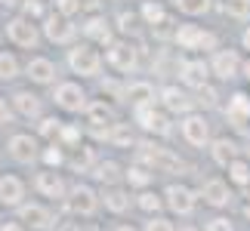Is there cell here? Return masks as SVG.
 <instances>
[{
    "mask_svg": "<svg viewBox=\"0 0 250 231\" xmlns=\"http://www.w3.org/2000/svg\"><path fill=\"white\" fill-rule=\"evenodd\" d=\"M136 160L146 163V167L155 170V173H179L182 170V160L176 154L161 148V145H151V142H139L136 145Z\"/></svg>",
    "mask_w": 250,
    "mask_h": 231,
    "instance_id": "1",
    "label": "cell"
},
{
    "mask_svg": "<svg viewBox=\"0 0 250 231\" xmlns=\"http://www.w3.org/2000/svg\"><path fill=\"white\" fill-rule=\"evenodd\" d=\"M68 68L81 77H96L102 71V56H99V50H93L90 43H78V46L68 50Z\"/></svg>",
    "mask_w": 250,
    "mask_h": 231,
    "instance_id": "2",
    "label": "cell"
},
{
    "mask_svg": "<svg viewBox=\"0 0 250 231\" xmlns=\"http://www.w3.org/2000/svg\"><path fill=\"white\" fill-rule=\"evenodd\" d=\"M6 40L13 46H22V50H34L41 43V31H37L34 19L28 16H16L6 22Z\"/></svg>",
    "mask_w": 250,
    "mask_h": 231,
    "instance_id": "3",
    "label": "cell"
},
{
    "mask_svg": "<svg viewBox=\"0 0 250 231\" xmlns=\"http://www.w3.org/2000/svg\"><path fill=\"white\" fill-rule=\"evenodd\" d=\"M179 50H216V34L204 31L201 25H176V37Z\"/></svg>",
    "mask_w": 250,
    "mask_h": 231,
    "instance_id": "4",
    "label": "cell"
},
{
    "mask_svg": "<svg viewBox=\"0 0 250 231\" xmlns=\"http://www.w3.org/2000/svg\"><path fill=\"white\" fill-rule=\"evenodd\" d=\"M53 102H56V108H62V111H83L86 105V93H83V86L81 83H74V80H65V83H56V90H53Z\"/></svg>",
    "mask_w": 250,
    "mask_h": 231,
    "instance_id": "5",
    "label": "cell"
},
{
    "mask_svg": "<svg viewBox=\"0 0 250 231\" xmlns=\"http://www.w3.org/2000/svg\"><path fill=\"white\" fill-rule=\"evenodd\" d=\"M108 65L121 74H133L139 68V50L130 40H114L108 46Z\"/></svg>",
    "mask_w": 250,
    "mask_h": 231,
    "instance_id": "6",
    "label": "cell"
},
{
    "mask_svg": "<svg viewBox=\"0 0 250 231\" xmlns=\"http://www.w3.org/2000/svg\"><path fill=\"white\" fill-rule=\"evenodd\" d=\"M179 133H182V139H186L191 148L210 145V123H207L204 114H195V111L186 114V117H182V123H179Z\"/></svg>",
    "mask_w": 250,
    "mask_h": 231,
    "instance_id": "7",
    "label": "cell"
},
{
    "mask_svg": "<svg viewBox=\"0 0 250 231\" xmlns=\"http://www.w3.org/2000/svg\"><path fill=\"white\" fill-rule=\"evenodd\" d=\"M133 117L142 130L155 133V136H170V117L164 111H158L155 105H139V108H133Z\"/></svg>",
    "mask_w": 250,
    "mask_h": 231,
    "instance_id": "8",
    "label": "cell"
},
{
    "mask_svg": "<svg viewBox=\"0 0 250 231\" xmlns=\"http://www.w3.org/2000/svg\"><path fill=\"white\" fill-rule=\"evenodd\" d=\"M65 204H68V210L74 216H93L99 210V194L90 185H74L68 191V197H65Z\"/></svg>",
    "mask_w": 250,
    "mask_h": 231,
    "instance_id": "9",
    "label": "cell"
},
{
    "mask_svg": "<svg viewBox=\"0 0 250 231\" xmlns=\"http://www.w3.org/2000/svg\"><path fill=\"white\" fill-rule=\"evenodd\" d=\"M43 34H46V40H53V43H71L74 34H78V25H71V16L53 13V16L43 19Z\"/></svg>",
    "mask_w": 250,
    "mask_h": 231,
    "instance_id": "10",
    "label": "cell"
},
{
    "mask_svg": "<svg viewBox=\"0 0 250 231\" xmlns=\"http://www.w3.org/2000/svg\"><path fill=\"white\" fill-rule=\"evenodd\" d=\"M86 114V123L93 127V133L99 139H108V130L114 127V111H111V105H105V102H90L83 108Z\"/></svg>",
    "mask_w": 250,
    "mask_h": 231,
    "instance_id": "11",
    "label": "cell"
},
{
    "mask_svg": "<svg viewBox=\"0 0 250 231\" xmlns=\"http://www.w3.org/2000/svg\"><path fill=\"white\" fill-rule=\"evenodd\" d=\"M164 200H167V207L173 210V213L191 216V213H195V204H198V194L188 185H170L164 191Z\"/></svg>",
    "mask_w": 250,
    "mask_h": 231,
    "instance_id": "12",
    "label": "cell"
},
{
    "mask_svg": "<svg viewBox=\"0 0 250 231\" xmlns=\"http://www.w3.org/2000/svg\"><path fill=\"white\" fill-rule=\"evenodd\" d=\"M34 188L41 191L43 197H50V200H65V197H68L65 179H62L56 170H50V167H46L43 173H37V176H34Z\"/></svg>",
    "mask_w": 250,
    "mask_h": 231,
    "instance_id": "13",
    "label": "cell"
},
{
    "mask_svg": "<svg viewBox=\"0 0 250 231\" xmlns=\"http://www.w3.org/2000/svg\"><path fill=\"white\" fill-rule=\"evenodd\" d=\"M241 59H238L235 50H216L213 59H210V71H213L219 80H232V77L241 74Z\"/></svg>",
    "mask_w": 250,
    "mask_h": 231,
    "instance_id": "14",
    "label": "cell"
},
{
    "mask_svg": "<svg viewBox=\"0 0 250 231\" xmlns=\"http://www.w3.org/2000/svg\"><path fill=\"white\" fill-rule=\"evenodd\" d=\"M6 148H9V157H13L16 163H34L43 154V151H37V139L28 136V133H16Z\"/></svg>",
    "mask_w": 250,
    "mask_h": 231,
    "instance_id": "15",
    "label": "cell"
},
{
    "mask_svg": "<svg viewBox=\"0 0 250 231\" xmlns=\"http://www.w3.org/2000/svg\"><path fill=\"white\" fill-rule=\"evenodd\" d=\"M19 222L31 231H50L53 228V213L41 204H22L19 207Z\"/></svg>",
    "mask_w": 250,
    "mask_h": 231,
    "instance_id": "16",
    "label": "cell"
},
{
    "mask_svg": "<svg viewBox=\"0 0 250 231\" xmlns=\"http://www.w3.org/2000/svg\"><path fill=\"white\" fill-rule=\"evenodd\" d=\"M210 65H204L201 59H188V62H182L179 65V80L188 86V90H201V86H207L210 80Z\"/></svg>",
    "mask_w": 250,
    "mask_h": 231,
    "instance_id": "17",
    "label": "cell"
},
{
    "mask_svg": "<svg viewBox=\"0 0 250 231\" xmlns=\"http://www.w3.org/2000/svg\"><path fill=\"white\" fill-rule=\"evenodd\" d=\"M161 105H164V111L170 114H191V108H195V99H191L188 93H182L179 86H164L161 90Z\"/></svg>",
    "mask_w": 250,
    "mask_h": 231,
    "instance_id": "18",
    "label": "cell"
},
{
    "mask_svg": "<svg viewBox=\"0 0 250 231\" xmlns=\"http://www.w3.org/2000/svg\"><path fill=\"white\" fill-rule=\"evenodd\" d=\"M81 31H83V37H90L93 43H102V46H111L114 43V31H111V25H108V19H105V16H96L93 13L81 25Z\"/></svg>",
    "mask_w": 250,
    "mask_h": 231,
    "instance_id": "19",
    "label": "cell"
},
{
    "mask_svg": "<svg viewBox=\"0 0 250 231\" xmlns=\"http://www.w3.org/2000/svg\"><path fill=\"white\" fill-rule=\"evenodd\" d=\"M124 99L130 102V108H139V105H155L158 96H155V86L148 80H130L124 86Z\"/></svg>",
    "mask_w": 250,
    "mask_h": 231,
    "instance_id": "20",
    "label": "cell"
},
{
    "mask_svg": "<svg viewBox=\"0 0 250 231\" xmlns=\"http://www.w3.org/2000/svg\"><path fill=\"white\" fill-rule=\"evenodd\" d=\"M226 120L232 123V127H238V130L250 120V96L247 93H235L232 99H229V105H226Z\"/></svg>",
    "mask_w": 250,
    "mask_h": 231,
    "instance_id": "21",
    "label": "cell"
},
{
    "mask_svg": "<svg viewBox=\"0 0 250 231\" xmlns=\"http://www.w3.org/2000/svg\"><path fill=\"white\" fill-rule=\"evenodd\" d=\"M25 182L19 176H0V204L3 207H22Z\"/></svg>",
    "mask_w": 250,
    "mask_h": 231,
    "instance_id": "22",
    "label": "cell"
},
{
    "mask_svg": "<svg viewBox=\"0 0 250 231\" xmlns=\"http://www.w3.org/2000/svg\"><path fill=\"white\" fill-rule=\"evenodd\" d=\"M201 197H204V204H210V207H229V200H232L229 182H223V179H207L204 188H201Z\"/></svg>",
    "mask_w": 250,
    "mask_h": 231,
    "instance_id": "23",
    "label": "cell"
},
{
    "mask_svg": "<svg viewBox=\"0 0 250 231\" xmlns=\"http://www.w3.org/2000/svg\"><path fill=\"white\" fill-rule=\"evenodd\" d=\"M25 71H28V77H31L34 83H41V86H46V83H53V80H56V65H53L50 59H43V56L31 59Z\"/></svg>",
    "mask_w": 250,
    "mask_h": 231,
    "instance_id": "24",
    "label": "cell"
},
{
    "mask_svg": "<svg viewBox=\"0 0 250 231\" xmlns=\"http://www.w3.org/2000/svg\"><path fill=\"white\" fill-rule=\"evenodd\" d=\"M13 108L22 114V117H41V99H37L34 93H28V90H19L13 93Z\"/></svg>",
    "mask_w": 250,
    "mask_h": 231,
    "instance_id": "25",
    "label": "cell"
},
{
    "mask_svg": "<svg viewBox=\"0 0 250 231\" xmlns=\"http://www.w3.org/2000/svg\"><path fill=\"white\" fill-rule=\"evenodd\" d=\"M96 163H99V160H96V151H93L90 145H83V142H81V145H74L71 154H68V167H71V170H78V173L93 170Z\"/></svg>",
    "mask_w": 250,
    "mask_h": 231,
    "instance_id": "26",
    "label": "cell"
},
{
    "mask_svg": "<svg viewBox=\"0 0 250 231\" xmlns=\"http://www.w3.org/2000/svg\"><path fill=\"white\" fill-rule=\"evenodd\" d=\"M210 157H213L219 167H229L232 160H238V145L232 139H216V142H210Z\"/></svg>",
    "mask_w": 250,
    "mask_h": 231,
    "instance_id": "27",
    "label": "cell"
},
{
    "mask_svg": "<svg viewBox=\"0 0 250 231\" xmlns=\"http://www.w3.org/2000/svg\"><path fill=\"white\" fill-rule=\"evenodd\" d=\"M105 142H111V145H118V148H136L139 145L136 133L130 130V123H114V127L108 130V139Z\"/></svg>",
    "mask_w": 250,
    "mask_h": 231,
    "instance_id": "28",
    "label": "cell"
},
{
    "mask_svg": "<svg viewBox=\"0 0 250 231\" xmlns=\"http://www.w3.org/2000/svg\"><path fill=\"white\" fill-rule=\"evenodd\" d=\"M93 176L99 179V182H105V185H118L121 176H127V173H121V167L114 160H99L93 167Z\"/></svg>",
    "mask_w": 250,
    "mask_h": 231,
    "instance_id": "29",
    "label": "cell"
},
{
    "mask_svg": "<svg viewBox=\"0 0 250 231\" xmlns=\"http://www.w3.org/2000/svg\"><path fill=\"white\" fill-rule=\"evenodd\" d=\"M102 200H105V210H111V213H124V210H130V194L121 191V188H108L102 194Z\"/></svg>",
    "mask_w": 250,
    "mask_h": 231,
    "instance_id": "30",
    "label": "cell"
},
{
    "mask_svg": "<svg viewBox=\"0 0 250 231\" xmlns=\"http://www.w3.org/2000/svg\"><path fill=\"white\" fill-rule=\"evenodd\" d=\"M151 176H155V170H148L146 163H139V160H136V163H133V167L127 170V176H124V179H127L133 188H148Z\"/></svg>",
    "mask_w": 250,
    "mask_h": 231,
    "instance_id": "31",
    "label": "cell"
},
{
    "mask_svg": "<svg viewBox=\"0 0 250 231\" xmlns=\"http://www.w3.org/2000/svg\"><path fill=\"white\" fill-rule=\"evenodd\" d=\"M139 16H142V25H151V28H155L158 22H164V19H167V9L161 6L158 0H146L142 9H139Z\"/></svg>",
    "mask_w": 250,
    "mask_h": 231,
    "instance_id": "32",
    "label": "cell"
},
{
    "mask_svg": "<svg viewBox=\"0 0 250 231\" xmlns=\"http://www.w3.org/2000/svg\"><path fill=\"white\" fill-rule=\"evenodd\" d=\"M229 182H235V185H241V188H247L250 185V160H232L229 163Z\"/></svg>",
    "mask_w": 250,
    "mask_h": 231,
    "instance_id": "33",
    "label": "cell"
},
{
    "mask_svg": "<svg viewBox=\"0 0 250 231\" xmlns=\"http://www.w3.org/2000/svg\"><path fill=\"white\" fill-rule=\"evenodd\" d=\"M62 127H65V123H62L59 117H43L41 123H37V133H41V136H43L46 142H59Z\"/></svg>",
    "mask_w": 250,
    "mask_h": 231,
    "instance_id": "34",
    "label": "cell"
},
{
    "mask_svg": "<svg viewBox=\"0 0 250 231\" xmlns=\"http://www.w3.org/2000/svg\"><path fill=\"white\" fill-rule=\"evenodd\" d=\"M65 145H62V142H50V145H46L43 148V154H41V157H43V163H46V167H62V163H68V157H65V151H62Z\"/></svg>",
    "mask_w": 250,
    "mask_h": 231,
    "instance_id": "35",
    "label": "cell"
},
{
    "mask_svg": "<svg viewBox=\"0 0 250 231\" xmlns=\"http://www.w3.org/2000/svg\"><path fill=\"white\" fill-rule=\"evenodd\" d=\"M136 204H139V210H146V213H151V216H155L158 210L167 204V200L161 197V194H155V191H142V194L136 197Z\"/></svg>",
    "mask_w": 250,
    "mask_h": 231,
    "instance_id": "36",
    "label": "cell"
},
{
    "mask_svg": "<svg viewBox=\"0 0 250 231\" xmlns=\"http://www.w3.org/2000/svg\"><path fill=\"white\" fill-rule=\"evenodd\" d=\"M173 3H176V9L186 13V16H204L210 9V0H173Z\"/></svg>",
    "mask_w": 250,
    "mask_h": 231,
    "instance_id": "37",
    "label": "cell"
},
{
    "mask_svg": "<svg viewBox=\"0 0 250 231\" xmlns=\"http://www.w3.org/2000/svg\"><path fill=\"white\" fill-rule=\"evenodd\" d=\"M19 77V62L13 53H0V80H16Z\"/></svg>",
    "mask_w": 250,
    "mask_h": 231,
    "instance_id": "38",
    "label": "cell"
},
{
    "mask_svg": "<svg viewBox=\"0 0 250 231\" xmlns=\"http://www.w3.org/2000/svg\"><path fill=\"white\" fill-rule=\"evenodd\" d=\"M226 13L244 22V19H250V0H226Z\"/></svg>",
    "mask_w": 250,
    "mask_h": 231,
    "instance_id": "39",
    "label": "cell"
},
{
    "mask_svg": "<svg viewBox=\"0 0 250 231\" xmlns=\"http://www.w3.org/2000/svg\"><path fill=\"white\" fill-rule=\"evenodd\" d=\"M59 142L65 148H74V145H81V130L78 127H68V123H65L62 127V136H59Z\"/></svg>",
    "mask_w": 250,
    "mask_h": 231,
    "instance_id": "40",
    "label": "cell"
},
{
    "mask_svg": "<svg viewBox=\"0 0 250 231\" xmlns=\"http://www.w3.org/2000/svg\"><path fill=\"white\" fill-rule=\"evenodd\" d=\"M22 16H28V19H46L43 16V0H25V3H22Z\"/></svg>",
    "mask_w": 250,
    "mask_h": 231,
    "instance_id": "41",
    "label": "cell"
},
{
    "mask_svg": "<svg viewBox=\"0 0 250 231\" xmlns=\"http://www.w3.org/2000/svg\"><path fill=\"white\" fill-rule=\"evenodd\" d=\"M146 231H176V228H173V222L164 216H151L146 222Z\"/></svg>",
    "mask_w": 250,
    "mask_h": 231,
    "instance_id": "42",
    "label": "cell"
},
{
    "mask_svg": "<svg viewBox=\"0 0 250 231\" xmlns=\"http://www.w3.org/2000/svg\"><path fill=\"white\" fill-rule=\"evenodd\" d=\"M139 19H142V16H136V13H121V16H118V22H121L118 28L130 34V31H136V22H139Z\"/></svg>",
    "mask_w": 250,
    "mask_h": 231,
    "instance_id": "43",
    "label": "cell"
},
{
    "mask_svg": "<svg viewBox=\"0 0 250 231\" xmlns=\"http://www.w3.org/2000/svg\"><path fill=\"white\" fill-rule=\"evenodd\" d=\"M56 13H62V16L81 13V0H56Z\"/></svg>",
    "mask_w": 250,
    "mask_h": 231,
    "instance_id": "44",
    "label": "cell"
},
{
    "mask_svg": "<svg viewBox=\"0 0 250 231\" xmlns=\"http://www.w3.org/2000/svg\"><path fill=\"white\" fill-rule=\"evenodd\" d=\"M151 31H155V37H176V28H173V22H170V19H164V22H158L155 28H151Z\"/></svg>",
    "mask_w": 250,
    "mask_h": 231,
    "instance_id": "45",
    "label": "cell"
},
{
    "mask_svg": "<svg viewBox=\"0 0 250 231\" xmlns=\"http://www.w3.org/2000/svg\"><path fill=\"white\" fill-rule=\"evenodd\" d=\"M207 231H235V225L229 222V219L216 216V219H210V222H207Z\"/></svg>",
    "mask_w": 250,
    "mask_h": 231,
    "instance_id": "46",
    "label": "cell"
},
{
    "mask_svg": "<svg viewBox=\"0 0 250 231\" xmlns=\"http://www.w3.org/2000/svg\"><path fill=\"white\" fill-rule=\"evenodd\" d=\"M9 120H13V108H9V105H6V99L0 96V127H6Z\"/></svg>",
    "mask_w": 250,
    "mask_h": 231,
    "instance_id": "47",
    "label": "cell"
},
{
    "mask_svg": "<svg viewBox=\"0 0 250 231\" xmlns=\"http://www.w3.org/2000/svg\"><path fill=\"white\" fill-rule=\"evenodd\" d=\"M99 3H102V0H81V9H86V13H96V9H99Z\"/></svg>",
    "mask_w": 250,
    "mask_h": 231,
    "instance_id": "48",
    "label": "cell"
},
{
    "mask_svg": "<svg viewBox=\"0 0 250 231\" xmlns=\"http://www.w3.org/2000/svg\"><path fill=\"white\" fill-rule=\"evenodd\" d=\"M0 231H25L22 222H6V225H0Z\"/></svg>",
    "mask_w": 250,
    "mask_h": 231,
    "instance_id": "49",
    "label": "cell"
},
{
    "mask_svg": "<svg viewBox=\"0 0 250 231\" xmlns=\"http://www.w3.org/2000/svg\"><path fill=\"white\" fill-rule=\"evenodd\" d=\"M56 231H81V225H78V222H62Z\"/></svg>",
    "mask_w": 250,
    "mask_h": 231,
    "instance_id": "50",
    "label": "cell"
},
{
    "mask_svg": "<svg viewBox=\"0 0 250 231\" xmlns=\"http://www.w3.org/2000/svg\"><path fill=\"white\" fill-rule=\"evenodd\" d=\"M241 43H244V50L250 53V25L244 28V34H241Z\"/></svg>",
    "mask_w": 250,
    "mask_h": 231,
    "instance_id": "51",
    "label": "cell"
},
{
    "mask_svg": "<svg viewBox=\"0 0 250 231\" xmlns=\"http://www.w3.org/2000/svg\"><path fill=\"white\" fill-rule=\"evenodd\" d=\"M0 3H3V6H22L25 0H0Z\"/></svg>",
    "mask_w": 250,
    "mask_h": 231,
    "instance_id": "52",
    "label": "cell"
},
{
    "mask_svg": "<svg viewBox=\"0 0 250 231\" xmlns=\"http://www.w3.org/2000/svg\"><path fill=\"white\" fill-rule=\"evenodd\" d=\"M241 71H244V77H247V80H250V62L244 65V68H241Z\"/></svg>",
    "mask_w": 250,
    "mask_h": 231,
    "instance_id": "53",
    "label": "cell"
},
{
    "mask_svg": "<svg viewBox=\"0 0 250 231\" xmlns=\"http://www.w3.org/2000/svg\"><path fill=\"white\" fill-rule=\"evenodd\" d=\"M114 231H136V228H130V225H121V228H114Z\"/></svg>",
    "mask_w": 250,
    "mask_h": 231,
    "instance_id": "54",
    "label": "cell"
},
{
    "mask_svg": "<svg viewBox=\"0 0 250 231\" xmlns=\"http://www.w3.org/2000/svg\"><path fill=\"white\" fill-rule=\"evenodd\" d=\"M244 216H247V222H250V207H244Z\"/></svg>",
    "mask_w": 250,
    "mask_h": 231,
    "instance_id": "55",
    "label": "cell"
},
{
    "mask_svg": "<svg viewBox=\"0 0 250 231\" xmlns=\"http://www.w3.org/2000/svg\"><path fill=\"white\" fill-rule=\"evenodd\" d=\"M182 231H198V228H182Z\"/></svg>",
    "mask_w": 250,
    "mask_h": 231,
    "instance_id": "56",
    "label": "cell"
},
{
    "mask_svg": "<svg viewBox=\"0 0 250 231\" xmlns=\"http://www.w3.org/2000/svg\"><path fill=\"white\" fill-rule=\"evenodd\" d=\"M0 160H3V151H0Z\"/></svg>",
    "mask_w": 250,
    "mask_h": 231,
    "instance_id": "57",
    "label": "cell"
},
{
    "mask_svg": "<svg viewBox=\"0 0 250 231\" xmlns=\"http://www.w3.org/2000/svg\"><path fill=\"white\" fill-rule=\"evenodd\" d=\"M247 157H250V148H247Z\"/></svg>",
    "mask_w": 250,
    "mask_h": 231,
    "instance_id": "58",
    "label": "cell"
}]
</instances>
